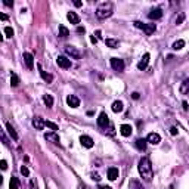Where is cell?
<instances>
[{
	"instance_id": "obj_28",
	"label": "cell",
	"mask_w": 189,
	"mask_h": 189,
	"mask_svg": "<svg viewBox=\"0 0 189 189\" xmlns=\"http://www.w3.org/2000/svg\"><path fill=\"white\" fill-rule=\"evenodd\" d=\"M11 84L13 87H16V86L19 84V77H18L15 73H12V75H11Z\"/></svg>"
},
{
	"instance_id": "obj_23",
	"label": "cell",
	"mask_w": 189,
	"mask_h": 189,
	"mask_svg": "<svg viewBox=\"0 0 189 189\" xmlns=\"http://www.w3.org/2000/svg\"><path fill=\"white\" fill-rule=\"evenodd\" d=\"M123 110H124V105H123L121 100H115V102L112 104V111H114V112H121Z\"/></svg>"
},
{
	"instance_id": "obj_40",
	"label": "cell",
	"mask_w": 189,
	"mask_h": 189,
	"mask_svg": "<svg viewBox=\"0 0 189 189\" xmlns=\"http://www.w3.org/2000/svg\"><path fill=\"white\" fill-rule=\"evenodd\" d=\"M131 98H133V99H139V93H137V92H135V93L131 94Z\"/></svg>"
},
{
	"instance_id": "obj_29",
	"label": "cell",
	"mask_w": 189,
	"mask_h": 189,
	"mask_svg": "<svg viewBox=\"0 0 189 189\" xmlns=\"http://www.w3.org/2000/svg\"><path fill=\"white\" fill-rule=\"evenodd\" d=\"M183 46H185V40H177V42H174L173 49L174 50H180V49H183Z\"/></svg>"
},
{
	"instance_id": "obj_7",
	"label": "cell",
	"mask_w": 189,
	"mask_h": 189,
	"mask_svg": "<svg viewBox=\"0 0 189 189\" xmlns=\"http://www.w3.org/2000/svg\"><path fill=\"white\" fill-rule=\"evenodd\" d=\"M80 142H81V145H83L84 148H87V149L93 148V145H94L93 139H92L90 136H86V135H83V136L80 137Z\"/></svg>"
},
{
	"instance_id": "obj_46",
	"label": "cell",
	"mask_w": 189,
	"mask_h": 189,
	"mask_svg": "<svg viewBox=\"0 0 189 189\" xmlns=\"http://www.w3.org/2000/svg\"><path fill=\"white\" fill-rule=\"evenodd\" d=\"M79 189H86V188H84V186H79Z\"/></svg>"
},
{
	"instance_id": "obj_22",
	"label": "cell",
	"mask_w": 189,
	"mask_h": 189,
	"mask_svg": "<svg viewBox=\"0 0 189 189\" xmlns=\"http://www.w3.org/2000/svg\"><path fill=\"white\" fill-rule=\"evenodd\" d=\"M58 33H59V37H62V38H67L69 36V30L65 25H59Z\"/></svg>"
},
{
	"instance_id": "obj_6",
	"label": "cell",
	"mask_w": 189,
	"mask_h": 189,
	"mask_svg": "<svg viewBox=\"0 0 189 189\" xmlns=\"http://www.w3.org/2000/svg\"><path fill=\"white\" fill-rule=\"evenodd\" d=\"M56 64H58L61 68H69V67H71V59H68L67 56H62V55H61V56L56 58Z\"/></svg>"
},
{
	"instance_id": "obj_31",
	"label": "cell",
	"mask_w": 189,
	"mask_h": 189,
	"mask_svg": "<svg viewBox=\"0 0 189 189\" xmlns=\"http://www.w3.org/2000/svg\"><path fill=\"white\" fill-rule=\"evenodd\" d=\"M9 188H11V189H18V188H19V182H18V179H16V177H12L11 179Z\"/></svg>"
},
{
	"instance_id": "obj_14",
	"label": "cell",
	"mask_w": 189,
	"mask_h": 189,
	"mask_svg": "<svg viewBox=\"0 0 189 189\" xmlns=\"http://www.w3.org/2000/svg\"><path fill=\"white\" fill-rule=\"evenodd\" d=\"M148 16H149L151 19H160V18L163 16V11H161L160 8H155V9H152V11L148 13Z\"/></svg>"
},
{
	"instance_id": "obj_37",
	"label": "cell",
	"mask_w": 189,
	"mask_h": 189,
	"mask_svg": "<svg viewBox=\"0 0 189 189\" xmlns=\"http://www.w3.org/2000/svg\"><path fill=\"white\" fill-rule=\"evenodd\" d=\"M170 133H171V135H177V129H176V127H171V129H170Z\"/></svg>"
},
{
	"instance_id": "obj_33",
	"label": "cell",
	"mask_w": 189,
	"mask_h": 189,
	"mask_svg": "<svg viewBox=\"0 0 189 189\" xmlns=\"http://www.w3.org/2000/svg\"><path fill=\"white\" fill-rule=\"evenodd\" d=\"M183 19H185V15H183V13H180V15L176 18V24H177V25H180V24L183 22Z\"/></svg>"
},
{
	"instance_id": "obj_27",
	"label": "cell",
	"mask_w": 189,
	"mask_h": 189,
	"mask_svg": "<svg viewBox=\"0 0 189 189\" xmlns=\"http://www.w3.org/2000/svg\"><path fill=\"white\" fill-rule=\"evenodd\" d=\"M129 189H143L142 188V185L137 182V180H130V183H129Z\"/></svg>"
},
{
	"instance_id": "obj_35",
	"label": "cell",
	"mask_w": 189,
	"mask_h": 189,
	"mask_svg": "<svg viewBox=\"0 0 189 189\" xmlns=\"http://www.w3.org/2000/svg\"><path fill=\"white\" fill-rule=\"evenodd\" d=\"M0 167H2V170H6V168H8V163H6V160H2V161H0Z\"/></svg>"
},
{
	"instance_id": "obj_8",
	"label": "cell",
	"mask_w": 189,
	"mask_h": 189,
	"mask_svg": "<svg viewBox=\"0 0 189 189\" xmlns=\"http://www.w3.org/2000/svg\"><path fill=\"white\" fill-rule=\"evenodd\" d=\"M67 104H68V106H71V108H79L80 99L77 96H74V94H69L68 98H67Z\"/></svg>"
},
{
	"instance_id": "obj_18",
	"label": "cell",
	"mask_w": 189,
	"mask_h": 189,
	"mask_svg": "<svg viewBox=\"0 0 189 189\" xmlns=\"http://www.w3.org/2000/svg\"><path fill=\"white\" fill-rule=\"evenodd\" d=\"M67 18H68V21L71 22V24H75V25L80 22V16L77 15L75 12H68V13H67Z\"/></svg>"
},
{
	"instance_id": "obj_26",
	"label": "cell",
	"mask_w": 189,
	"mask_h": 189,
	"mask_svg": "<svg viewBox=\"0 0 189 189\" xmlns=\"http://www.w3.org/2000/svg\"><path fill=\"white\" fill-rule=\"evenodd\" d=\"M105 43H106V46H108V47H112V49L118 47V44H120V42H118V40H115V38H106Z\"/></svg>"
},
{
	"instance_id": "obj_15",
	"label": "cell",
	"mask_w": 189,
	"mask_h": 189,
	"mask_svg": "<svg viewBox=\"0 0 189 189\" xmlns=\"http://www.w3.org/2000/svg\"><path fill=\"white\" fill-rule=\"evenodd\" d=\"M131 131H133V129H131L130 124H121L120 127V133L123 135V136H130L131 135Z\"/></svg>"
},
{
	"instance_id": "obj_20",
	"label": "cell",
	"mask_w": 189,
	"mask_h": 189,
	"mask_svg": "<svg viewBox=\"0 0 189 189\" xmlns=\"http://www.w3.org/2000/svg\"><path fill=\"white\" fill-rule=\"evenodd\" d=\"M118 168H115V167H111V168H108V179L110 180H115L117 177H118Z\"/></svg>"
},
{
	"instance_id": "obj_17",
	"label": "cell",
	"mask_w": 189,
	"mask_h": 189,
	"mask_svg": "<svg viewBox=\"0 0 189 189\" xmlns=\"http://www.w3.org/2000/svg\"><path fill=\"white\" fill-rule=\"evenodd\" d=\"M6 130H8V133L11 135V137L13 139V140H18V139H19V136H18V133H16L15 129L12 127L11 123H6Z\"/></svg>"
},
{
	"instance_id": "obj_30",
	"label": "cell",
	"mask_w": 189,
	"mask_h": 189,
	"mask_svg": "<svg viewBox=\"0 0 189 189\" xmlns=\"http://www.w3.org/2000/svg\"><path fill=\"white\" fill-rule=\"evenodd\" d=\"M44 126H47L49 129H52V131H56V130L59 129L58 124H55V123H52V121H49V120L44 121Z\"/></svg>"
},
{
	"instance_id": "obj_42",
	"label": "cell",
	"mask_w": 189,
	"mask_h": 189,
	"mask_svg": "<svg viewBox=\"0 0 189 189\" xmlns=\"http://www.w3.org/2000/svg\"><path fill=\"white\" fill-rule=\"evenodd\" d=\"M90 40H92V43H96V42H98V38L94 37V34H93V37H90Z\"/></svg>"
},
{
	"instance_id": "obj_36",
	"label": "cell",
	"mask_w": 189,
	"mask_h": 189,
	"mask_svg": "<svg viewBox=\"0 0 189 189\" xmlns=\"http://www.w3.org/2000/svg\"><path fill=\"white\" fill-rule=\"evenodd\" d=\"M92 179H93V180H96V182H99L100 176H99V174H96V173H93V174H92Z\"/></svg>"
},
{
	"instance_id": "obj_41",
	"label": "cell",
	"mask_w": 189,
	"mask_h": 189,
	"mask_svg": "<svg viewBox=\"0 0 189 189\" xmlns=\"http://www.w3.org/2000/svg\"><path fill=\"white\" fill-rule=\"evenodd\" d=\"M182 105H183V110H185V111H188V110H189V106H188V102H183V104H182Z\"/></svg>"
},
{
	"instance_id": "obj_12",
	"label": "cell",
	"mask_w": 189,
	"mask_h": 189,
	"mask_svg": "<svg viewBox=\"0 0 189 189\" xmlns=\"http://www.w3.org/2000/svg\"><path fill=\"white\" fill-rule=\"evenodd\" d=\"M148 64H149V53H145L143 58L140 59V62L137 64V68L140 69V71H143V69L148 67Z\"/></svg>"
},
{
	"instance_id": "obj_1",
	"label": "cell",
	"mask_w": 189,
	"mask_h": 189,
	"mask_svg": "<svg viewBox=\"0 0 189 189\" xmlns=\"http://www.w3.org/2000/svg\"><path fill=\"white\" fill-rule=\"evenodd\" d=\"M137 168H139V173H140L142 179H145V180H151L152 179V166H151V161H149L148 157L140 158Z\"/></svg>"
},
{
	"instance_id": "obj_32",
	"label": "cell",
	"mask_w": 189,
	"mask_h": 189,
	"mask_svg": "<svg viewBox=\"0 0 189 189\" xmlns=\"http://www.w3.org/2000/svg\"><path fill=\"white\" fill-rule=\"evenodd\" d=\"M5 34L6 37H13V30H12V27H5Z\"/></svg>"
},
{
	"instance_id": "obj_9",
	"label": "cell",
	"mask_w": 189,
	"mask_h": 189,
	"mask_svg": "<svg viewBox=\"0 0 189 189\" xmlns=\"http://www.w3.org/2000/svg\"><path fill=\"white\" fill-rule=\"evenodd\" d=\"M24 62H25L27 68H30V69H31L33 67H34V56H33L31 53L25 52V53H24Z\"/></svg>"
},
{
	"instance_id": "obj_38",
	"label": "cell",
	"mask_w": 189,
	"mask_h": 189,
	"mask_svg": "<svg viewBox=\"0 0 189 189\" xmlns=\"http://www.w3.org/2000/svg\"><path fill=\"white\" fill-rule=\"evenodd\" d=\"M98 189H112V188H111V186H106V185H99Z\"/></svg>"
},
{
	"instance_id": "obj_2",
	"label": "cell",
	"mask_w": 189,
	"mask_h": 189,
	"mask_svg": "<svg viewBox=\"0 0 189 189\" xmlns=\"http://www.w3.org/2000/svg\"><path fill=\"white\" fill-rule=\"evenodd\" d=\"M112 12H114V6L111 2H105V3H102V5L98 6V9H96V16L99 18V19H106V18H110L112 15Z\"/></svg>"
},
{
	"instance_id": "obj_25",
	"label": "cell",
	"mask_w": 189,
	"mask_h": 189,
	"mask_svg": "<svg viewBox=\"0 0 189 189\" xmlns=\"http://www.w3.org/2000/svg\"><path fill=\"white\" fill-rule=\"evenodd\" d=\"M146 139H137L136 140V148L140 149V151H145L146 149Z\"/></svg>"
},
{
	"instance_id": "obj_45",
	"label": "cell",
	"mask_w": 189,
	"mask_h": 189,
	"mask_svg": "<svg viewBox=\"0 0 189 189\" xmlns=\"http://www.w3.org/2000/svg\"><path fill=\"white\" fill-rule=\"evenodd\" d=\"M0 18H2V19H3V21H6V19H8V16H6L5 13H2V15H0Z\"/></svg>"
},
{
	"instance_id": "obj_4",
	"label": "cell",
	"mask_w": 189,
	"mask_h": 189,
	"mask_svg": "<svg viewBox=\"0 0 189 189\" xmlns=\"http://www.w3.org/2000/svg\"><path fill=\"white\" fill-rule=\"evenodd\" d=\"M65 52L68 53L69 56H71V58H74V59H80V58H81V52H80L77 47L71 46V44L65 46Z\"/></svg>"
},
{
	"instance_id": "obj_5",
	"label": "cell",
	"mask_w": 189,
	"mask_h": 189,
	"mask_svg": "<svg viewBox=\"0 0 189 189\" xmlns=\"http://www.w3.org/2000/svg\"><path fill=\"white\" fill-rule=\"evenodd\" d=\"M111 67L115 71H123L124 69V61L120 58H111Z\"/></svg>"
},
{
	"instance_id": "obj_10",
	"label": "cell",
	"mask_w": 189,
	"mask_h": 189,
	"mask_svg": "<svg viewBox=\"0 0 189 189\" xmlns=\"http://www.w3.org/2000/svg\"><path fill=\"white\" fill-rule=\"evenodd\" d=\"M146 140L149 143H152V145H158L160 142H161V136L158 135V133H149L146 137Z\"/></svg>"
},
{
	"instance_id": "obj_39",
	"label": "cell",
	"mask_w": 189,
	"mask_h": 189,
	"mask_svg": "<svg viewBox=\"0 0 189 189\" xmlns=\"http://www.w3.org/2000/svg\"><path fill=\"white\" fill-rule=\"evenodd\" d=\"M3 3H5L6 6H13V2H9V0H5Z\"/></svg>"
},
{
	"instance_id": "obj_24",
	"label": "cell",
	"mask_w": 189,
	"mask_h": 189,
	"mask_svg": "<svg viewBox=\"0 0 189 189\" xmlns=\"http://www.w3.org/2000/svg\"><path fill=\"white\" fill-rule=\"evenodd\" d=\"M43 102H44V105H46L47 108H52L53 106V98L50 94H44V96H43Z\"/></svg>"
},
{
	"instance_id": "obj_19",
	"label": "cell",
	"mask_w": 189,
	"mask_h": 189,
	"mask_svg": "<svg viewBox=\"0 0 189 189\" xmlns=\"http://www.w3.org/2000/svg\"><path fill=\"white\" fill-rule=\"evenodd\" d=\"M179 92H180L182 94H186L189 92V79H186V80H183V81H182L180 87H179Z\"/></svg>"
},
{
	"instance_id": "obj_34",
	"label": "cell",
	"mask_w": 189,
	"mask_h": 189,
	"mask_svg": "<svg viewBox=\"0 0 189 189\" xmlns=\"http://www.w3.org/2000/svg\"><path fill=\"white\" fill-rule=\"evenodd\" d=\"M21 174H24V176H28L30 174V170L27 168V166H22L21 167Z\"/></svg>"
},
{
	"instance_id": "obj_13",
	"label": "cell",
	"mask_w": 189,
	"mask_h": 189,
	"mask_svg": "<svg viewBox=\"0 0 189 189\" xmlns=\"http://www.w3.org/2000/svg\"><path fill=\"white\" fill-rule=\"evenodd\" d=\"M44 137H46V140L53 142L55 145H59V143H61V140H59V136L55 133V131H52V133H46V135H44Z\"/></svg>"
},
{
	"instance_id": "obj_16",
	"label": "cell",
	"mask_w": 189,
	"mask_h": 189,
	"mask_svg": "<svg viewBox=\"0 0 189 189\" xmlns=\"http://www.w3.org/2000/svg\"><path fill=\"white\" fill-rule=\"evenodd\" d=\"M33 126L36 127L37 130H43V127H44V120L40 118V117H34V118H33Z\"/></svg>"
},
{
	"instance_id": "obj_43",
	"label": "cell",
	"mask_w": 189,
	"mask_h": 189,
	"mask_svg": "<svg viewBox=\"0 0 189 189\" xmlns=\"http://www.w3.org/2000/svg\"><path fill=\"white\" fill-rule=\"evenodd\" d=\"M77 31H79V33H84V27H79V28H77Z\"/></svg>"
},
{
	"instance_id": "obj_44",
	"label": "cell",
	"mask_w": 189,
	"mask_h": 189,
	"mask_svg": "<svg viewBox=\"0 0 189 189\" xmlns=\"http://www.w3.org/2000/svg\"><path fill=\"white\" fill-rule=\"evenodd\" d=\"M74 5H75V6H77V8H80V6H81V5H83V3H81V2H79V0H77V2H75V3H74Z\"/></svg>"
},
{
	"instance_id": "obj_11",
	"label": "cell",
	"mask_w": 189,
	"mask_h": 189,
	"mask_svg": "<svg viewBox=\"0 0 189 189\" xmlns=\"http://www.w3.org/2000/svg\"><path fill=\"white\" fill-rule=\"evenodd\" d=\"M110 124V120H108V115H106L105 112H100L99 118H98V126L99 127H106Z\"/></svg>"
},
{
	"instance_id": "obj_3",
	"label": "cell",
	"mask_w": 189,
	"mask_h": 189,
	"mask_svg": "<svg viewBox=\"0 0 189 189\" xmlns=\"http://www.w3.org/2000/svg\"><path fill=\"white\" fill-rule=\"evenodd\" d=\"M135 27L143 30L146 36H152L154 33H155V30H157V25H155V24H143V22H140V21L135 22Z\"/></svg>"
},
{
	"instance_id": "obj_21",
	"label": "cell",
	"mask_w": 189,
	"mask_h": 189,
	"mask_svg": "<svg viewBox=\"0 0 189 189\" xmlns=\"http://www.w3.org/2000/svg\"><path fill=\"white\" fill-rule=\"evenodd\" d=\"M38 69H40V75H42V79L44 80L46 83H52V81H53V77H52V75H50L49 73H46V71H43L40 67H38Z\"/></svg>"
}]
</instances>
